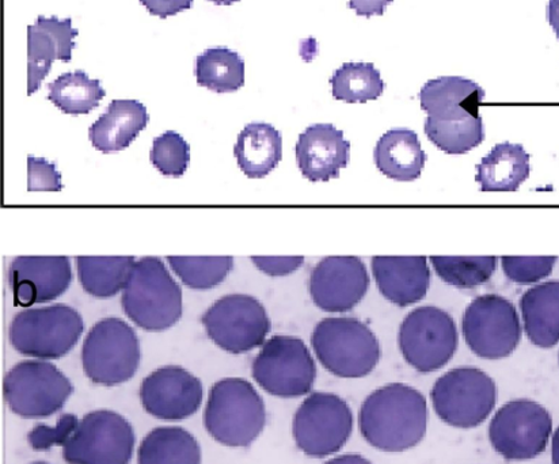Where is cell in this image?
<instances>
[{
  "label": "cell",
  "mask_w": 559,
  "mask_h": 464,
  "mask_svg": "<svg viewBox=\"0 0 559 464\" xmlns=\"http://www.w3.org/2000/svg\"><path fill=\"white\" fill-rule=\"evenodd\" d=\"M427 427V400L412 385L385 384L362 402L360 433L379 451L400 454L415 449L424 440Z\"/></svg>",
  "instance_id": "6da1fadb"
},
{
  "label": "cell",
  "mask_w": 559,
  "mask_h": 464,
  "mask_svg": "<svg viewBox=\"0 0 559 464\" xmlns=\"http://www.w3.org/2000/svg\"><path fill=\"white\" fill-rule=\"evenodd\" d=\"M122 311L145 332H165L182 317V289L158 257L135 262L122 289Z\"/></svg>",
  "instance_id": "7a4b0ae2"
},
{
  "label": "cell",
  "mask_w": 559,
  "mask_h": 464,
  "mask_svg": "<svg viewBox=\"0 0 559 464\" xmlns=\"http://www.w3.org/2000/svg\"><path fill=\"white\" fill-rule=\"evenodd\" d=\"M206 432L226 447H249L266 425L264 400L248 380L226 378L210 391L204 412Z\"/></svg>",
  "instance_id": "3957f363"
},
{
  "label": "cell",
  "mask_w": 559,
  "mask_h": 464,
  "mask_svg": "<svg viewBox=\"0 0 559 464\" xmlns=\"http://www.w3.org/2000/svg\"><path fill=\"white\" fill-rule=\"evenodd\" d=\"M311 345L321 365L344 379L367 377L382 357L377 335L357 318H325L312 332Z\"/></svg>",
  "instance_id": "277c9868"
},
{
  "label": "cell",
  "mask_w": 559,
  "mask_h": 464,
  "mask_svg": "<svg viewBox=\"0 0 559 464\" xmlns=\"http://www.w3.org/2000/svg\"><path fill=\"white\" fill-rule=\"evenodd\" d=\"M82 316L74 307L53 305L19 312L9 340L19 354L38 360H58L75 348L83 333Z\"/></svg>",
  "instance_id": "5b68a950"
},
{
  "label": "cell",
  "mask_w": 559,
  "mask_h": 464,
  "mask_svg": "<svg viewBox=\"0 0 559 464\" xmlns=\"http://www.w3.org/2000/svg\"><path fill=\"white\" fill-rule=\"evenodd\" d=\"M140 344L135 330L120 318L95 323L82 346V367L93 383L114 388L138 372Z\"/></svg>",
  "instance_id": "8992f818"
},
{
  "label": "cell",
  "mask_w": 559,
  "mask_h": 464,
  "mask_svg": "<svg viewBox=\"0 0 559 464\" xmlns=\"http://www.w3.org/2000/svg\"><path fill=\"white\" fill-rule=\"evenodd\" d=\"M436 415L450 427L473 429L495 411L497 385L475 367H460L436 380L430 391Z\"/></svg>",
  "instance_id": "52a82bcc"
},
{
  "label": "cell",
  "mask_w": 559,
  "mask_h": 464,
  "mask_svg": "<svg viewBox=\"0 0 559 464\" xmlns=\"http://www.w3.org/2000/svg\"><path fill=\"white\" fill-rule=\"evenodd\" d=\"M255 382L277 398H299L311 393L317 365L304 340L275 335L262 345L251 367Z\"/></svg>",
  "instance_id": "ba28073f"
},
{
  "label": "cell",
  "mask_w": 559,
  "mask_h": 464,
  "mask_svg": "<svg viewBox=\"0 0 559 464\" xmlns=\"http://www.w3.org/2000/svg\"><path fill=\"white\" fill-rule=\"evenodd\" d=\"M74 385L47 360H26L5 374L3 394L10 411L22 418H46L63 409Z\"/></svg>",
  "instance_id": "9c48e42d"
},
{
  "label": "cell",
  "mask_w": 559,
  "mask_h": 464,
  "mask_svg": "<svg viewBox=\"0 0 559 464\" xmlns=\"http://www.w3.org/2000/svg\"><path fill=\"white\" fill-rule=\"evenodd\" d=\"M354 430V415L341 396L312 393L296 411L293 433L296 447L306 456L322 460L337 454Z\"/></svg>",
  "instance_id": "30bf717a"
},
{
  "label": "cell",
  "mask_w": 559,
  "mask_h": 464,
  "mask_svg": "<svg viewBox=\"0 0 559 464\" xmlns=\"http://www.w3.org/2000/svg\"><path fill=\"white\" fill-rule=\"evenodd\" d=\"M399 345L407 365L421 373H432L449 365L460 345L455 321L449 312L423 306L401 323Z\"/></svg>",
  "instance_id": "8fae6325"
},
{
  "label": "cell",
  "mask_w": 559,
  "mask_h": 464,
  "mask_svg": "<svg viewBox=\"0 0 559 464\" xmlns=\"http://www.w3.org/2000/svg\"><path fill=\"white\" fill-rule=\"evenodd\" d=\"M463 337L474 355L501 360L516 350L522 340V323L516 307L504 296L480 295L467 306L462 320Z\"/></svg>",
  "instance_id": "7c38bea8"
},
{
  "label": "cell",
  "mask_w": 559,
  "mask_h": 464,
  "mask_svg": "<svg viewBox=\"0 0 559 464\" xmlns=\"http://www.w3.org/2000/svg\"><path fill=\"white\" fill-rule=\"evenodd\" d=\"M552 433V418L546 407L531 400L508 402L489 425V440L507 461L535 460L544 454Z\"/></svg>",
  "instance_id": "4fadbf2b"
},
{
  "label": "cell",
  "mask_w": 559,
  "mask_h": 464,
  "mask_svg": "<svg viewBox=\"0 0 559 464\" xmlns=\"http://www.w3.org/2000/svg\"><path fill=\"white\" fill-rule=\"evenodd\" d=\"M211 341L233 355L264 345L272 323L265 307L250 295L223 296L201 317Z\"/></svg>",
  "instance_id": "5bb4252c"
},
{
  "label": "cell",
  "mask_w": 559,
  "mask_h": 464,
  "mask_svg": "<svg viewBox=\"0 0 559 464\" xmlns=\"http://www.w3.org/2000/svg\"><path fill=\"white\" fill-rule=\"evenodd\" d=\"M135 444V430L126 417L95 411L81 419L63 457L69 464H130Z\"/></svg>",
  "instance_id": "9a60e30c"
},
{
  "label": "cell",
  "mask_w": 559,
  "mask_h": 464,
  "mask_svg": "<svg viewBox=\"0 0 559 464\" xmlns=\"http://www.w3.org/2000/svg\"><path fill=\"white\" fill-rule=\"evenodd\" d=\"M370 288L367 266L359 257H326L314 266L309 290L322 311L346 312L355 309Z\"/></svg>",
  "instance_id": "2e32d148"
},
{
  "label": "cell",
  "mask_w": 559,
  "mask_h": 464,
  "mask_svg": "<svg viewBox=\"0 0 559 464\" xmlns=\"http://www.w3.org/2000/svg\"><path fill=\"white\" fill-rule=\"evenodd\" d=\"M140 401L148 415L165 421H181L199 412L203 384L186 368L162 367L143 380Z\"/></svg>",
  "instance_id": "e0dca14e"
},
{
  "label": "cell",
  "mask_w": 559,
  "mask_h": 464,
  "mask_svg": "<svg viewBox=\"0 0 559 464\" xmlns=\"http://www.w3.org/2000/svg\"><path fill=\"white\" fill-rule=\"evenodd\" d=\"M8 283L14 305L32 307L63 295L72 283L69 257H16L9 266Z\"/></svg>",
  "instance_id": "ac0fdd59"
},
{
  "label": "cell",
  "mask_w": 559,
  "mask_h": 464,
  "mask_svg": "<svg viewBox=\"0 0 559 464\" xmlns=\"http://www.w3.org/2000/svg\"><path fill=\"white\" fill-rule=\"evenodd\" d=\"M78 29L72 20L40 15L27 26V95L40 88L55 60L70 61Z\"/></svg>",
  "instance_id": "d6986e66"
},
{
  "label": "cell",
  "mask_w": 559,
  "mask_h": 464,
  "mask_svg": "<svg viewBox=\"0 0 559 464\" xmlns=\"http://www.w3.org/2000/svg\"><path fill=\"white\" fill-rule=\"evenodd\" d=\"M295 154L307 180L326 182L338 178L341 169L348 166L350 143L333 124H314L300 133Z\"/></svg>",
  "instance_id": "ffe728a7"
},
{
  "label": "cell",
  "mask_w": 559,
  "mask_h": 464,
  "mask_svg": "<svg viewBox=\"0 0 559 464\" xmlns=\"http://www.w3.org/2000/svg\"><path fill=\"white\" fill-rule=\"evenodd\" d=\"M485 91L462 76H441L425 83L419 92L423 110L428 119L440 122H462L479 117Z\"/></svg>",
  "instance_id": "44dd1931"
},
{
  "label": "cell",
  "mask_w": 559,
  "mask_h": 464,
  "mask_svg": "<svg viewBox=\"0 0 559 464\" xmlns=\"http://www.w3.org/2000/svg\"><path fill=\"white\" fill-rule=\"evenodd\" d=\"M371 267L379 293L395 306L415 305L428 293L427 257H373Z\"/></svg>",
  "instance_id": "7402d4cb"
},
{
  "label": "cell",
  "mask_w": 559,
  "mask_h": 464,
  "mask_svg": "<svg viewBox=\"0 0 559 464\" xmlns=\"http://www.w3.org/2000/svg\"><path fill=\"white\" fill-rule=\"evenodd\" d=\"M147 109L136 99H115L88 130V139L100 153H116L130 147L147 127Z\"/></svg>",
  "instance_id": "603a6c76"
},
{
  "label": "cell",
  "mask_w": 559,
  "mask_h": 464,
  "mask_svg": "<svg viewBox=\"0 0 559 464\" xmlns=\"http://www.w3.org/2000/svg\"><path fill=\"white\" fill-rule=\"evenodd\" d=\"M373 160L379 171L391 180L411 182L421 176L427 155L415 131L395 128L378 140Z\"/></svg>",
  "instance_id": "cb8c5ba5"
},
{
  "label": "cell",
  "mask_w": 559,
  "mask_h": 464,
  "mask_svg": "<svg viewBox=\"0 0 559 464\" xmlns=\"http://www.w3.org/2000/svg\"><path fill=\"white\" fill-rule=\"evenodd\" d=\"M519 307L531 343L545 349L559 343V279L530 288Z\"/></svg>",
  "instance_id": "d4e9b609"
},
{
  "label": "cell",
  "mask_w": 559,
  "mask_h": 464,
  "mask_svg": "<svg viewBox=\"0 0 559 464\" xmlns=\"http://www.w3.org/2000/svg\"><path fill=\"white\" fill-rule=\"evenodd\" d=\"M234 154L245 176L260 180L275 170L283 158L282 133L266 122H251L239 133Z\"/></svg>",
  "instance_id": "484cf974"
},
{
  "label": "cell",
  "mask_w": 559,
  "mask_h": 464,
  "mask_svg": "<svg viewBox=\"0 0 559 464\" xmlns=\"http://www.w3.org/2000/svg\"><path fill=\"white\" fill-rule=\"evenodd\" d=\"M530 154L522 144H496L477 166L483 192H516L530 177Z\"/></svg>",
  "instance_id": "4316f807"
},
{
  "label": "cell",
  "mask_w": 559,
  "mask_h": 464,
  "mask_svg": "<svg viewBox=\"0 0 559 464\" xmlns=\"http://www.w3.org/2000/svg\"><path fill=\"white\" fill-rule=\"evenodd\" d=\"M138 464H201L199 441L180 427L155 428L139 445Z\"/></svg>",
  "instance_id": "83f0119b"
},
{
  "label": "cell",
  "mask_w": 559,
  "mask_h": 464,
  "mask_svg": "<svg viewBox=\"0 0 559 464\" xmlns=\"http://www.w3.org/2000/svg\"><path fill=\"white\" fill-rule=\"evenodd\" d=\"M78 277L85 293L97 299L114 298L126 288L135 257H76Z\"/></svg>",
  "instance_id": "f1b7e54d"
},
{
  "label": "cell",
  "mask_w": 559,
  "mask_h": 464,
  "mask_svg": "<svg viewBox=\"0 0 559 464\" xmlns=\"http://www.w3.org/2000/svg\"><path fill=\"white\" fill-rule=\"evenodd\" d=\"M194 74L212 92H237L245 85V61L230 48H209L195 59Z\"/></svg>",
  "instance_id": "f546056e"
},
{
  "label": "cell",
  "mask_w": 559,
  "mask_h": 464,
  "mask_svg": "<svg viewBox=\"0 0 559 464\" xmlns=\"http://www.w3.org/2000/svg\"><path fill=\"white\" fill-rule=\"evenodd\" d=\"M106 92L85 71L64 72L48 85V99L67 115H87L98 108Z\"/></svg>",
  "instance_id": "4dcf8cb0"
},
{
  "label": "cell",
  "mask_w": 559,
  "mask_h": 464,
  "mask_svg": "<svg viewBox=\"0 0 559 464\" xmlns=\"http://www.w3.org/2000/svg\"><path fill=\"white\" fill-rule=\"evenodd\" d=\"M333 97L349 104L378 99L384 92L379 70L371 63H346L330 78Z\"/></svg>",
  "instance_id": "1f68e13d"
},
{
  "label": "cell",
  "mask_w": 559,
  "mask_h": 464,
  "mask_svg": "<svg viewBox=\"0 0 559 464\" xmlns=\"http://www.w3.org/2000/svg\"><path fill=\"white\" fill-rule=\"evenodd\" d=\"M497 261V257H430L438 276L452 287L462 289L488 283Z\"/></svg>",
  "instance_id": "d6a6232c"
},
{
  "label": "cell",
  "mask_w": 559,
  "mask_h": 464,
  "mask_svg": "<svg viewBox=\"0 0 559 464\" xmlns=\"http://www.w3.org/2000/svg\"><path fill=\"white\" fill-rule=\"evenodd\" d=\"M169 265L192 289H211L225 282L234 267L233 257H169Z\"/></svg>",
  "instance_id": "836d02e7"
},
{
  "label": "cell",
  "mask_w": 559,
  "mask_h": 464,
  "mask_svg": "<svg viewBox=\"0 0 559 464\" xmlns=\"http://www.w3.org/2000/svg\"><path fill=\"white\" fill-rule=\"evenodd\" d=\"M424 131L436 147L450 155H462L477 147L485 139L483 117L462 122L425 120Z\"/></svg>",
  "instance_id": "e575fe53"
},
{
  "label": "cell",
  "mask_w": 559,
  "mask_h": 464,
  "mask_svg": "<svg viewBox=\"0 0 559 464\" xmlns=\"http://www.w3.org/2000/svg\"><path fill=\"white\" fill-rule=\"evenodd\" d=\"M150 160L162 175L181 177L186 175L190 160V147L180 133L167 131L154 139Z\"/></svg>",
  "instance_id": "d590c367"
},
{
  "label": "cell",
  "mask_w": 559,
  "mask_h": 464,
  "mask_svg": "<svg viewBox=\"0 0 559 464\" xmlns=\"http://www.w3.org/2000/svg\"><path fill=\"white\" fill-rule=\"evenodd\" d=\"M501 264L511 282L534 284L551 275L557 257H502Z\"/></svg>",
  "instance_id": "8d00e7d4"
},
{
  "label": "cell",
  "mask_w": 559,
  "mask_h": 464,
  "mask_svg": "<svg viewBox=\"0 0 559 464\" xmlns=\"http://www.w3.org/2000/svg\"><path fill=\"white\" fill-rule=\"evenodd\" d=\"M80 419L75 415H63L58 419L55 427L37 425L27 435V440L35 451H48L53 447H64L74 436Z\"/></svg>",
  "instance_id": "74e56055"
},
{
  "label": "cell",
  "mask_w": 559,
  "mask_h": 464,
  "mask_svg": "<svg viewBox=\"0 0 559 464\" xmlns=\"http://www.w3.org/2000/svg\"><path fill=\"white\" fill-rule=\"evenodd\" d=\"M63 189L61 175L52 162L29 156L27 158V190L29 192H59Z\"/></svg>",
  "instance_id": "f35d334b"
},
{
  "label": "cell",
  "mask_w": 559,
  "mask_h": 464,
  "mask_svg": "<svg viewBox=\"0 0 559 464\" xmlns=\"http://www.w3.org/2000/svg\"><path fill=\"white\" fill-rule=\"evenodd\" d=\"M257 270L272 277L288 276L305 264L304 257H251Z\"/></svg>",
  "instance_id": "ab89813d"
},
{
  "label": "cell",
  "mask_w": 559,
  "mask_h": 464,
  "mask_svg": "<svg viewBox=\"0 0 559 464\" xmlns=\"http://www.w3.org/2000/svg\"><path fill=\"white\" fill-rule=\"evenodd\" d=\"M140 2L151 14L158 15L160 19L181 13L193 5V0H140Z\"/></svg>",
  "instance_id": "60d3db41"
},
{
  "label": "cell",
  "mask_w": 559,
  "mask_h": 464,
  "mask_svg": "<svg viewBox=\"0 0 559 464\" xmlns=\"http://www.w3.org/2000/svg\"><path fill=\"white\" fill-rule=\"evenodd\" d=\"M391 2L393 0H349V8L361 16L382 15Z\"/></svg>",
  "instance_id": "b9f144b4"
},
{
  "label": "cell",
  "mask_w": 559,
  "mask_h": 464,
  "mask_svg": "<svg viewBox=\"0 0 559 464\" xmlns=\"http://www.w3.org/2000/svg\"><path fill=\"white\" fill-rule=\"evenodd\" d=\"M547 21L559 40V0H549L547 3Z\"/></svg>",
  "instance_id": "7bdbcfd3"
},
{
  "label": "cell",
  "mask_w": 559,
  "mask_h": 464,
  "mask_svg": "<svg viewBox=\"0 0 559 464\" xmlns=\"http://www.w3.org/2000/svg\"><path fill=\"white\" fill-rule=\"evenodd\" d=\"M325 464H372L370 461L366 460L365 456L359 454H346L341 456H335L333 460L328 461Z\"/></svg>",
  "instance_id": "ee69618b"
},
{
  "label": "cell",
  "mask_w": 559,
  "mask_h": 464,
  "mask_svg": "<svg viewBox=\"0 0 559 464\" xmlns=\"http://www.w3.org/2000/svg\"><path fill=\"white\" fill-rule=\"evenodd\" d=\"M551 460L552 464H559V427L552 435L551 440Z\"/></svg>",
  "instance_id": "f6af8a7d"
},
{
  "label": "cell",
  "mask_w": 559,
  "mask_h": 464,
  "mask_svg": "<svg viewBox=\"0 0 559 464\" xmlns=\"http://www.w3.org/2000/svg\"><path fill=\"white\" fill-rule=\"evenodd\" d=\"M211 2H214L216 4H233L235 2H238V0H211Z\"/></svg>",
  "instance_id": "bcb514c9"
},
{
  "label": "cell",
  "mask_w": 559,
  "mask_h": 464,
  "mask_svg": "<svg viewBox=\"0 0 559 464\" xmlns=\"http://www.w3.org/2000/svg\"><path fill=\"white\" fill-rule=\"evenodd\" d=\"M31 464H49V463L36 462V463H31Z\"/></svg>",
  "instance_id": "7dc6e473"
}]
</instances>
